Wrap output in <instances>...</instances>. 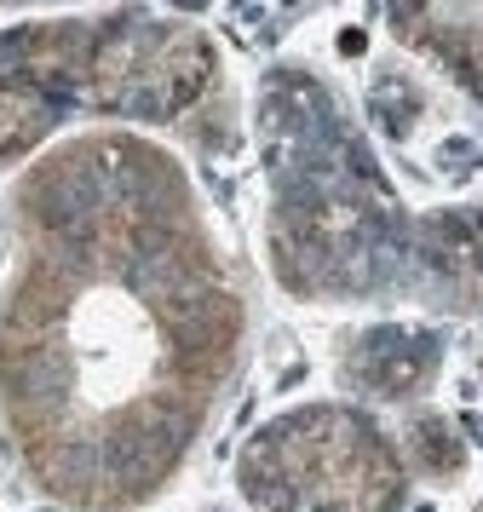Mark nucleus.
Segmentation results:
<instances>
[{"instance_id":"1","label":"nucleus","mask_w":483,"mask_h":512,"mask_svg":"<svg viewBox=\"0 0 483 512\" xmlns=\"http://www.w3.org/2000/svg\"><path fill=\"white\" fill-rule=\"evenodd\" d=\"M0 392L29 472L75 507H133L225 386L242 305L167 156L69 144L23 185Z\"/></svg>"},{"instance_id":"2","label":"nucleus","mask_w":483,"mask_h":512,"mask_svg":"<svg viewBox=\"0 0 483 512\" xmlns=\"http://www.w3.org/2000/svg\"><path fill=\"white\" fill-rule=\"evenodd\" d=\"M35 87H69L104 116L167 121L213 81V47L184 24H52L23 41Z\"/></svg>"},{"instance_id":"3","label":"nucleus","mask_w":483,"mask_h":512,"mask_svg":"<svg viewBox=\"0 0 483 512\" xmlns=\"http://www.w3.org/2000/svg\"><path fill=\"white\" fill-rule=\"evenodd\" d=\"M242 484L265 512H397L403 461L351 409H299L242 455Z\"/></svg>"},{"instance_id":"4","label":"nucleus","mask_w":483,"mask_h":512,"mask_svg":"<svg viewBox=\"0 0 483 512\" xmlns=\"http://www.w3.org/2000/svg\"><path fill=\"white\" fill-rule=\"evenodd\" d=\"M397 35L483 93V0H391Z\"/></svg>"},{"instance_id":"5","label":"nucleus","mask_w":483,"mask_h":512,"mask_svg":"<svg viewBox=\"0 0 483 512\" xmlns=\"http://www.w3.org/2000/svg\"><path fill=\"white\" fill-rule=\"evenodd\" d=\"M52 133V98L29 75H0V162H18Z\"/></svg>"},{"instance_id":"6","label":"nucleus","mask_w":483,"mask_h":512,"mask_svg":"<svg viewBox=\"0 0 483 512\" xmlns=\"http://www.w3.org/2000/svg\"><path fill=\"white\" fill-rule=\"evenodd\" d=\"M414 455H426V472H460V443L449 438V426L443 420H420L414 426Z\"/></svg>"},{"instance_id":"7","label":"nucleus","mask_w":483,"mask_h":512,"mask_svg":"<svg viewBox=\"0 0 483 512\" xmlns=\"http://www.w3.org/2000/svg\"><path fill=\"white\" fill-rule=\"evenodd\" d=\"M478 512H483V507H478Z\"/></svg>"}]
</instances>
